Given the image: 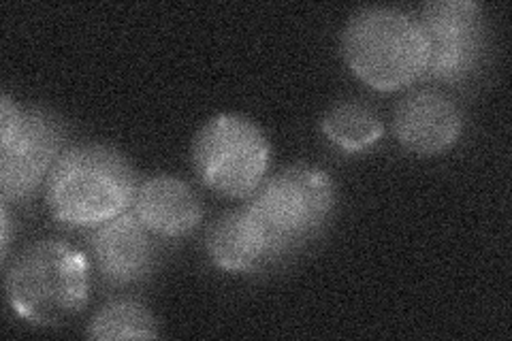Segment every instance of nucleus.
<instances>
[{
    "instance_id": "9b49d317",
    "label": "nucleus",
    "mask_w": 512,
    "mask_h": 341,
    "mask_svg": "<svg viewBox=\"0 0 512 341\" xmlns=\"http://www.w3.org/2000/svg\"><path fill=\"white\" fill-rule=\"evenodd\" d=\"M207 254L222 271H250L271 256L269 239L248 205L222 216L207 235Z\"/></svg>"
},
{
    "instance_id": "1a4fd4ad",
    "label": "nucleus",
    "mask_w": 512,
    "mask_h": 341,
    "mask_svg": "<svg viewBox=\"0 0 512 341\" xmlns=\"http://www.w3.org/2000/svg\"><path fill=\"white\" fill-rule=\"evenodd\" d=\"M92 254L101 275L111 284H133L146 278L154 265L150 231L135 211H124L92 233Z\"/></svg>"
},
{
    "instance_id": "9d476101",
    "label": "nucleus",
    "mask_w": 512,
    "mask_h": 341,
    "mask_svg": "<svg viewBox=\"0 0 512 341\" xmlns=\"http://www.w3.org/2000/svg\"><path fill=\"white\" fill-rule=\"evenodd\" d=\"M135 214L158 237H184L201 224L203 211L192 188L171 175H156L135 194Z\"/></svg>"
},
{
    "instance_id": "7ed1b4c3",
    "label": "nucleus",
    "mask_w": 512,
    "mask_h": 341,
    "mask_svg": "<svg viewBox=\"0 0 512 341\" xmlns=\"http://www.w3.org/2000/svg\"><path fill=\"white\" fill-rule=\"evenodd\" d=\"M90 297V261L64 241H37L7 273L11 310L32 324H60L84 310Z\"/></svg>"
},
{
    "instance_id": "6e6552de",
    "label": "nucleus",
    "mask_w": 512,
    "mask_h": 341,
    "mask_svg": "<svg viewBox=\"0 0 512 341\" xmlns=\"http://www.w3.org/2000/svg\"><path fill=\"white\" fill-rule=\"evenodd\" d=\"M393 126L404 150L416 156H438L459 141L463 116L451 96L419 90L397 105Z\"/></svg>"
},
{
    "instance_id": "f03ea898",
    "label": "nucleus",
    "mask_w": 512,
    "mask_h": 341,
    "mask_svg": "<svg viewBox=\"0 0 512 341\" xmlns=\"http://www.w3.org/2000/svg\"><path fill=\"white\" fill-rule=\"evenodd\" d=\"M348 69L376 92H397L425 77L429 50L419 20L408 13L370 7L348 20L342 35Z\"/></svg>"
},
{
    "instance_id": "f257e3e1",
    "label": "nucleus",
    "mask_w": 512,
    "mask_h": 341,
    "mask_svg": "<svg viewBox=\"0 0 512 341\" xmlns=\"http://www.w3.org/2000/svg\"><path fill=\"white\" fill-rule=\"evenodd\" d=\"M135 173L128 160L107 145L64 150L45 182L52 216L71 229H96L135 203Z\"/></svg>"
},
{
    "instance_id": "20e7f679",
    "label": "nucleus",
    "mask_w": 512,
    "mask_h": 341,
    "mask_svg": "<svg viewBox=\"0 0 512 341\" xmlns=\"http://www.w3.org/2000/svg\"><path fill=\"white\" fill-rule=\"evenodd\" d=\"M199 180L216 194L244 199L259 190L269 167V141L252 120L220 113L207 120L192 143Z\"/></svg>"
},
{
    "instance_id": "39448f33",
    "label": "nucleus",
    "mask_w": 512,
    "mask_h": 341,
    "mask_svg": "<svg viewBox=\"0 0 512 341\" xmlns=\"http://www.w3.org/2000/svg\"><path fill=\"white\" fill-rule=\"evenodd\" d=\"M333 203L335 190L329 173L297 165L259 186L248 209L263 226L271 252L278 254L291 248V243L316 233L329 218Z\"/></svg>"
},
{
    "instance_id": "0eeeda50",
    "label": "nucleus",
    "mask_w": 512,
    "mask_h": 341,
    "mask_svg": "<svg viewBox=\"0 0 512 341\" xmlns=\"http://www.w3.org/2000/svg\"><path fill=\"white\" fill-rule=\"evenodd\" d=\"M419 26L427 41L425 77L459 79L474 69L485 43L483 7L472 0H436L421 11Z\"/></svg>"
},
{
    "instance_id": "423d86ee",
    "label": "nucleus",
    "mask_w": 512,
    "mask_h": 341,
    "mask_svg": "<svg viewBox=\"0 0 512 341\" xmlns=\"http://www.w3.org/2000/svg\"><path fill=\"white\" fill-rule=\"evenodd\" d=\"M62 128L39 109H22L7 94L0 99V186L3 199L22 201L47 182L60 156Z\"/></svg>"
},
{
    "instance_id": "ddd939ff",
    "label": "nucleus",
    "mask_w": 512,
    "mask_h": 341,
    "mask_svg": "<svg viewBox=\"0 0 512 341\" xmlns=\"http://www.w3.org/2000/svg\"><path fill=\"white\" fill-rule=\"evenodd\" d=\"M90 339H154L158 324L146 305L131 299L107 303L94 314L88 327Z\"/></svg>"
},
{
    "instance_id": "f8f14e48",
    "label": "nucleus",
    "mask_w": 512,
    "mask_h": 341,
    "mask_svg": "<svg viewBox=\"0 0 512 341\" xmlns=\"http://www.w3.org/2000/svg\"><path fill=\"white\" fill-rule=\"evenodd\" d=\"M325 137L346 152H361L372 148L384 135V124L376 113L363 103H338L323 118Z\"/></svg>"
},
{
    "instance_id": "4468645a",
    "label": "nucleus",
    "mask_w": 512,
    "mask_h": 341,
    "mask_svg": "<svg viewBox=\"0 0 512 341\" xmlns=\"http://www.w3.org/2000/svg\"><path fill=\"white\" fill-rule=\"evenodd\" d=\"M9 250V209L7 203H3V256Z\"/></svg>"
}]
</instances>
